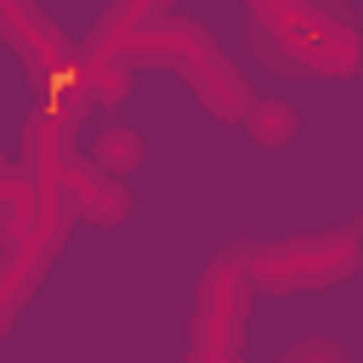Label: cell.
<instances>
[{
  "mask_svg": "<svg viewBox=\"0 0 363 363\" xmlns=\"http://www.w3.org/2000/svg\"><path fill=\"white\" fill-rule=\"evenodd\" d=\"M113 57L125 68H176V74H187L193 91H199V102L216 119H244V108L255 102L250 79L227 62V51L216 45V34L204 23H193L187 11H170V6L159 17H147Z\"/></svg>",
  "mask_w": 363,
  "mask_h": 363,
  "instance_id": "1",
  "label": "cell"
},
{
  "mask_svg": "<svg viewBox=\"0 0 363 363\" xmlns=\"http://www.w3.org/2000/svg\"><path fill=\"white\" fill-rule=\"evenodd\" d=\"M250 45H255V57L267 68H278L289 79H346L363 62L357 28H352V17L335 0H323L318 11L289 17V23L250 17Z\"/></svg>",
  "mask_w": 363,
  "mask_h": 363,
  "instance_id": "2",
  "label": "cell"
},
{
  "mask_svg": "<svg viewBox=\"0 0 363 363\" xmlns=\"http://www.w3.org/2000/svg\"><path fill=\"white\" fill-rule=\"evenodd\" d=\"M363 261V227H329V233H295L272 244H244V278L261 295H301V289H329L352 278Z\"/></svg>",
  "mask_w": 363,
  "mask_h": 363,
  "instance_id": "3",
  "label": "cell"
},
{
  "mask_svg": "<svg viewBox=\"0 0 363 363\" xmlns=\"http://www.w3.org/2000/svg\"><path fill=\"white\" fill-rule=\"evenodd\" d=\"M244 318H250V278H244V244H227L193 284V323H187V357L193 363H238L244 357Z\"/></svg>",
  "mask_w": 363,
  "mask_h": 363,
  "instance_id": "4",
  "label": "cell"
},
{
  "mask_svg": "<svg viewBox=\"0 0 363 363\" xmlns=\"http://www.w3.org/2000/svg\"><path fill=\"white\" fill-rule=\"evenodd\" d=\"M62 204H68V216H79V221H91V227H119L125 216H130V187L108 170V164H96V159H62Z\"/></svg>",
  "mask_w": 363,
  "mask_h": 363,
  "instance_id": "5",
  "label": "cell"
},
{
  "mask_svg": "<svg viewBox=\"0 0 363 363\" xmlns=\"http://www.w3.org/2000/svg\"><path fill=\"white\" fill-rule=\"evenodd\" d=\"M244 125H250V136H255L261 147H284V142L295 136V108H289L284 96H255V102L244 108Z\"/></svg>",
  "mask_w": 363,
  "mask_h": 363,
  "instance_id": "6",
  "label": "cell"
},
{
  "mask_svg": "<svg viewBox=\"0 0 363 363\" xmlns=\"http://www.w3.org/2000/svg\"><path fill=\"white\" fill-rule=\"evenodd\" d=\"M142 153H147V147H142V136H136L130 125H108V130L96 136V153H91V159L108 164L113 176H130V170L142 164Z\"/></svg>",
  "mask_w": 363,
  "mask_h": 363,
  "instance_id": "7",
  "label": "cell"
},
{
  "mask_svg": "<svg viewBox=\"0 0 363 363\" xmlns=\"http://www.w3.org/2000/svg\"><path fill=\"white\" fill-rule=\"evenodd\" d=\"M323 0H244V11L250 17H267V23H289V17H306V11H318Z\"/></svg>",
  "mask_w": 363,
  "mask_h": 363,
  "instance_id": "8",
  "label": "cell"
},
{
  "mask_svg": "<svg viewBox=\"0 0 363 363\" xmlns=\"http://www.w3.org/2000/svg\"><path fill=\"white\" fill-rule=\"evenodd\" d=\"M306 357H323V363H346V352H340V346H329V340H301V346H289V352H284V363H306Z\"/></svg>",
  "mask_w": 363,
  "mask_h": 363,
  "instance_id": "9",
  "label": "cell"
},
{
  "mask_svg": "<svg viewBox=\"0 0 363 363\" xmlns=\"http://www.w3.org/2000/svg\"><path fill=\"white\" fill-rule=\"evenodd\" d=\"M6 187H11V164L0 159V199H6Z\"/></svg>",
  "mask_w": 363,
  "mask_h": 363,
  "instance_id": "10",
  "label": "cell"
}]
</instances>
